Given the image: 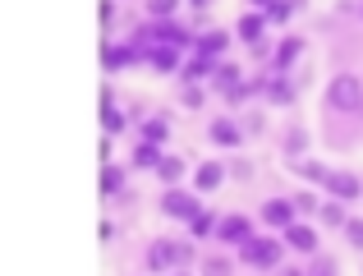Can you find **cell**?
<instances>
[{"label": "cell", "instance_id": "obj_1", "mask_svg": "<svg viewBox=\"0 0 363 276\" xmlns=\"http://www.w3.org/2000/svg\"><path fill=\"white\" fill-rule=\"evenodd\" d=\"M322 116H363V79L359 74H336L322 92Z\"/></svg>", "mask_w": 363, "mask_h": 276}, {"label": "cell", "instance_id": "obj_2", "mask_svg": "<svg viewBox=\"0 0 363 276\" xmlns=\"http://www.w3.org/2000/svg\"><path fill=\"white\" fill-rule=\"evenodd\" d=\"M194 263V244L184 240H170V235H157V240H147V249H143V267L147 272H175V267H189Z\"/></svg>", "mask_w": 363, "mask_h": 276}, {"label": "cell", "instance_id": "obj_3", "mask_svg": "<svg viewBox=\"0 0 363 276\" xmlns=\"http://www.w3.org/2000/svg\"><path fill=\"white\" fill-rule=\"evenodd\" d=\"M281 253H285L281 240H272V235H248L240 249H235V258H240L244 267H253V272H276L281 267Z\"/></svg>", "mask_w": 363, "mask_h": 276}, {"label": "cell", "instance_id": "obj_4", "mask_svg": "<svg viewBox=\"0 0 363 276\" xmlns=\"http://www.w3.org/2000/svg\"><path fill=\"white\" fill-rule=\"evenodd\" d=\"M248 235H253V216H244V212H225V216H216L212 240L221 244V249H240Z\"/></svg>", "mask_w": 363, "mask_h": 276}, {"label": "cell", "instance_id": "obj_5", "mask_svg": "<svg viewBox=\"0 0 363 276\" xmlns=\"http://www.w3.org/2000/svg\"><path fill=\"white\" fill-rule=\"evenodd\" d=\"M203 212V203H198V194H189V189L170 184L166 194H161V216H170V221H189V216Z\"/></svg>", "mask_w": 363, "mask_h": 276}, {"label": "cell", "instance_id": "obj_6", "mask_svg": "<svg viewBox=\"0 0 363 276\" xmlns=\"http://www.w3.org/2000/svg\"><path fill=\"white\" fill-rule=\"evenodd\" d=\"M322 189H327V198H336V203H354V198H363V180L350 175V170H327Z\"/></svg>", "mask_w": 363, "mask_h": 276}, {"label": "cell", "instance_id": "obj_7", "mask_svg": "<svg viewBox=\"0 0 363 276\" xmlns=\"http://www.w3.org/2000/svg\"><path fill=\"white\" fill-rule=\"evenodd\" d=\"M129 65H143V51L133 42H106L101 46V70L106 74H120V70H129Z\"/></svg>", "mask_w": 363, "mask_h": 276}, {"label": "cell", "instance_id": "obj_8", "mask_svg": "<svg viewBox=\"0 0 363 276\" xmlns=\"http://www.w3.org/2000/svg\"><path fill=\"white\" fill-rule=\"evenodd\" d=\"M235 33H225V28H203V33H194V51L207 55V60H221L225 51H230Z\"/></svg>", "mask_w": 363, "mask_h": 276}, {"label": "cell", "instance_id": "obj_9", "mask_svg": "<svg viewBox=\"0 0 363 276\" xmlns=\"http://www.w3.org/2000/svg\"><path fill=\"white\" fill-rule=\"evenodd\" d=\"M281 244H285V249H294V253H318V231H313L308 221H290L281 231Z\"/></svg>", "mask_w": 363, "mask_h": 276}, {"label": "cell", "instance_id": "obj_10", "mask_svg": "<svg viewBox=\"0 0 363 276\" xmlns=\"http://www.w3.org/2000/svg\"><path fill=\"white\" fill-rule=\"evenodd\" d=\"M143 51V65H147V70H157V74H179V60H184V55L179 51H170V46H138Z\"/></svg>", "mask_w": 363, "mask_h": 276}, {"label": "cell", "instance_id": "obj_11", "mask_svg": "<svg viewBox=\"0 0 363 276\" xmlns=\"http://www.w3.org/2000/svg\"><path fill=\"white\" fill-rule=\"evenodd\" d=\"M97 189H101L106 198H124V194H129V166L106 161V166H101V175H97Z\"/></svg>", "mask_w": 363, "mask_h": 276}, {"label": "cell", "instance_id": "obj_12", "mask_svg": "<svg viewBox=\"0 0 363 276\" xmlns=\"http://www.w3.org/2000/svg\"><path fill=\"white\" fill-rule=\"evenodd\" d=\"M116 101H120L116 88H101V125H106V138L111 134H124V125H129V116H124Z\"/></svg>", "mask_w": 363, "mask_h": 276}, {"label": "cell", "instance_id": "obj_13", "mask_svg": "<svg viewBox=\"0 0 363 276\" xmlns=\"http://www.w3.org/2000/svg\"><path fill=\"white\" fill-rule=\"evenodd\" d=\"M299 55H303V37H299V33L281 37V46L272 51V74H285L290 65H299Z\"/></svg>", "mask_w": 363, "mask_h": 276}, {"label": "cell", "instance_id": "obj_14", "mask_svg": "<svg viewBox=\"0 0 363 276\" xmlns=\"http://www.w3.org/2000/svg\"><path fill=\"white\" fill-rule=\"evenodd\" d=\"M257 216H262V226H272V231H285L290 221H299V216H294V207H290V198H267Z\"/></svg>", "mask_w": 363, "mask_h": 276}, {"label": "cell", "instance_id": "obj_15", "mask_svg": "<svg viewBox=\"0 0 363 276\" xmlns=\"http://www.w3.org/2000/svg\"><path fill=\"white\" fill-rule=\"evenodd\" d=\"M207 138H212L216 148H240V143H244V129H240V120L221 116V120H212V125H207Z\"/></svg>", "mask_w": 363, "mask_h": 276}, {"label": "cell", "instance_id": "obj_16", "mask_svg": "<svg viewBox=\"0 0 363 276\" xmlns=\"http://www.w3.org/2000/svg\"><path fill=\"white\" fill-rule=\"evenodd\" d=\"M262 92L272 106H294V83L285 79V74H267L262 79Z\"/></svg>", "mask_w": 363, "mask_h": 276}, {"label": "cell", "instance_id": "obj_17", "mask_svg": "<svg viewBox=\"0 0 363 276\" xmlns=\"http://www.w3.org/2000/svg\"><path fill=\"white\" fill-rule=\"evenodd\" d=\"M212 70H216V60H207V55H198V51H189L184 60H179V79H184V83L212 79Z\"/></svg>", "mask_w": 363, "mask_h": 276}, {"label": "cell", "instance_id": "obj_18", "mask_svg": "<svg viewBox=\"0 0 363 276\" xmlns=\"http://www.w3.org/2000/svg\"><path fill=\"white\" fill-rule=\"evenodd\" d=\"M225 184V166L221 161H203V166L194 170V189L198 194H212V189H221Z\"/></svg>", "mask_w": 363, "mask_h": 276}, {"label": "cell", "instance_id": "obj_19", "mask_svg": "<svg viewBox=\"0 0 363 276\" xmlns=\"http://www.w3.org/2000/svg\"><path fill=\"white\" fill-rule=\"evenodd\" d=\"M240 83H244V70H240V65H235V60H216V70H212V88L221 92V97H225L230 88H240Z\"/></svg>", "mask_w": 363, "mask_h": 276}, {"label": "cell", "instance_id": "obj_20", "mask_svg": "<svg viewBox=\"0 0 363 276\" xmlns=\"http://www.w3.org/2000/svg\"><path fill=\"white\" fill-rule=\"evenodd\" d=\"M166 138H170V120L166 116H147L138 125V143H152V148H166Z\"/></svg>", "mask_w": 363, "mask_h": 276}, {"label": "cell", "instance_id": "obj_21", "mask_svg": "<svg viewBox=\"0 0 363 276\" xmlns=\"http://www.w3.org/2000/svg\"><path fill=\"white\" fill-rule=\"evenodd\" d=\"M262 28H267V14H257V9H248V14H240V23H235V37L240 42H262Z\"/></svg>", "mask_w": 363, "mask_h": 276}, {"label": "cell", "instance_id": "obj_22", "mask_svg": "<svg viewBox=\"0 0 363 276\" xmlns=\"http://www.w3.org/2000/svg\"><path fill=\"white\" fill-rule=\"evenodd\" d=\"M157 161H161V148H152V143H133V152H129L133 170H157Z\"/></svg>", "mask_w": 363, "mask_h": 276}, {"label": "cell", "instance_id": "obj_23", "mask_svg": "<svg viewBox=\"0 0 363 276\" xmlns=\"http://www.w3.org/2000/svg\"><path fill=\"white\" fill-rule=\"evenodd\" d=\"M198 272H203V276H230L235 258H230V253H207V258L198 263Z\"/></svg>", "mask_w": 363, "mask_h": 276}, {"label": "cell", "instance_id": "obj_24", "mask_svg": "<svg viewBox=\"0 0 363 276\" xmlns=\"http://www.w3.org/2000/svg\"><path fill=\"white\" fill-rule=\"evenodd\" d=\"M157 175H161V184H179V180H184V161L179 157H166V152H161V161H157Z\"/></svg>", "mask_w": 363, "mask_h": 276}, {"label": "cell", "instance_id": "obj_25", "mask_svg": "<svg viewBox=\"0 0 363 276\" xmlns=\"http://www.w3.org/2000/svg\"><path fill=\"white\" fill-rule=\"evenodd\" d=\"M189 235H194V240H207V235H212L216 231V212H212V207H203V212H198V216H189Z\"/></svg>", "mask_w": 363, "mask_h": 276}, {"label": "cell", "instance_id": "obj_26", "mask_svg": "<svg viewBox=\"0 0 363 276\" xmlns=\"http://www.w3.org/2000/svg\"><path fill=\"white\" fill-rule=\"evenodd\" d=\"M303 148H308V134H303V129H285V138H281V152H285V157L299 161Z\"/></svg>", "mask_w": 363, "mask_h": 276}, {"label": "cell", "instance_id": "obj_27", "mask_svg": "<svg viewBox=\"0 0 363 276\" xmlns=\"http://www.w3.org/2000/svg\"><path fill=\"white\" fill-rule=\"evenodd\" d=\"M318 221L322 226H345V203H336V198L318 203Z\"/></svg>", "mask_w": 363, "mask_h": 276}, {"label": "cell", "instance_id": "obj_28", "mask_svg": "<svg viewBox=\"0 0 363 276\" xmlns=\"http://www.w3.org/2000/svg\"><path fill=\"white\" fill-rule=\"evenodd\" d=\"M203 101H207L203 83H184V88H179V106H184V111H198Z\"/></svg>", "mask_w": 363, "mask_h": 276}, {"label": "cell", "instance_id": "obj_29", "mask_svg": "<svg viewBox=\"0 0 363 276\" xmlns=\"http://www.w3.org/2000/svg\"><path fill=\"white\" fill-rule=\"evenodd\" d=\"M179 0H143V14L147 18H175Z\"/></svg>", "mask_w": 363, "mask_h": 276}, {"label": "cell", "instance_id": "obj_30", "mask_svg": "<svg viewBox=\"0 0 363 276\" xmlns=\"http://www.w3.org/2000/svg\"><path fill=\"white\" fill-rule=\"evenodd\" d=\"M294 170H299V175L308 180V184H322V180H327V166H318V161H308V157L294 161Z\"/></svg>", "mask_w": 363, "mask_h": 276}, {"label": "cell", "instance_id": "obj_31", "mask_svg": "<svg viewBox=\"0 0 363 276\" xmlns=\"http://www.w3.org/2000/svg\"><path fill=\"white\" fill-rule=\"evenodd\" d=\"M290 207H294V216H308V212H318V194H313V189H299V194L290 198Z\"/></svg>", "mask_w": 363, "mask_h": 276}, {"label": "cell", "instance_id": "obj_32", "mask_svg": "<svg viewBox=\"0 0 363 276\" xmlns=\"http://www.w3.org/2000/svg\"><path fill=\"white\" fill-rule=\"evenodd\" d=\"M336 258H322V253H313V263L303 267V276H336Z\"/></svg>", "mask_w": 363, "mask_h": 276}, {"label": "cell", "instance_id": "obj_33", "mask_svg": "<svg viewBox=\"0 0 363 276\" xmlns=\"http://www.w3.org/2000/svg\"><path fill=\"white\" fill-rule=\"evenodd\" d=\"M340 231L350 235V244H354V249H363V221H359V216H345V226H340Z\"/></svg>", "mask_w": 363, "mask_h": 276}, {"label": "cell", "instance_id": "obj_34", "mask_svg": "<svg viewBox=\"0 0 363 276\" xmlns=\"http://www.w3.org/2000/svg\"><path fill=\"white\" fill-rule=\"evenodd\" d=\"M225 175H235V180H253V166H248V161H230V166H225Z\"/></svg>", "mask_w": 363, "mask_h": 276}, {"label": "cell", "instance_id": "obj_35", "mask_svg": "<svg viewBox=\"0 0 363 276\" xmlns=\"http://www.w3.org/2000/svg\"><path fill=\"white\" fill-rule=\"evenodd\" d=\"M97 14H101V28H111V23H116V0H101Z\"/></svg>", "mask_w": 363, "mask_h": 276}, {"label": "cell", "instance_id": "obj_36", "mask_svg": "<svg viewBox=\"0 0 363 276\" xmlns=\"http://www.w3.org/2000/svg\"><path fill=\"white\" fill-rule=\"evenodd\" d=\"M248 9H257V14H262V9H272V0H248Z\"/></svg>", "mask_w": 363, "mask_h": 276}, {"label": "cell", "instance_id": "obj_37", "mask_svg": "<svg viewBox=\"0 0 363 276\" xmlns=\"http://www.w3.org/2000/svg\"><path fill=\"white\" fill-rule=\"evenodd\" d=\"M276 276H303V267H276Z\"/></svg>", "mask_w": 363, "mask_h": 276}, {"label": "cell", "instance_id": "obj_38", "mask_svg": "<svg viewBox=\"0 0 363 276\" xmlns=\"http://www.w3.org/2000/svg\"><path fill=\"white\" fill-rule=\"evenodd\" d=\"M189 5H194V9H198V14H203V9H207V5H212V0H189Z\"/></svg>", "mask_w": 363, "mask_h": 276}, {"label": "cell", "instance_id": "obj_39", "mask_svg": "<svg viewBox=\"0 0 363 276\" xmlns=\"http://www.w3.org/2000/svg\"><path fill=\"white\" fill-rule=\"evenodd\" d=\"M166 276H189V267H175V272H166Z\"/></svg>", "mask_w": 363, "mask_h": 276}, {"label": "cell", "instance_id": "obj_40", "mask_svg": "<svg viewBox=\"0 0 363 276\" xmlns=\"http://www.w3.org/2000/svg\"><path fill=\"white\" fill-rule=\"evenodd\" d=\"M359 14H363V9H359Z\"/></svg>", "mask_w": 363, "mask_h": 276}]
</instances>
